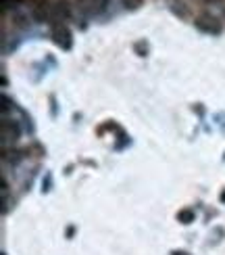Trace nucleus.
Wrapping results in <instances>:
<instances>
[{"label":"nucleus","instance_id":"nucleus-5","mask_svg":"<svg viewBox=\"0 0 225 255\" xmlns=\"http://www.w3.org/2000/svg\"><path fill=\"white\" fill-rule=\"evenodd\" d=\"M34 17L38 19V21H50V4H46V2H40L38 6H36V10H34Z\"/></svg>","mask_w":225,"mask_h":255},{"label":"nucleus","instance_id":"nucleus-8","mask_svg":"<svg viewBox=\"0 0 225 255\" xmlns=\"http://www.w3.org/2000/svg\"><path fill=\"white\" fill-rule=\"evenodd\" d=\"M123 4H125V8H138V6H140L142 4V0H123Z\"/></svg>","mask_w":225,"mask_h":255},{"label":"nucleus","instance_id":"nucleus-10","mask_svg":"<svg viewBox=\"0 0 225 255\" xmlns=\"http://www.w3.org/2000/svg\"><path fill=\"white\" fill-rule=\"evenodd\" d=\"M207 2H215V0H207Z\"/></svg>","mask_w":225,"mask_h":255},{"label":"nucleus","instance_id":"nucleus-2","mask_svg":"<svg viewBox=\"0 0 225 255\" xmlns=\"http://www.w3.org/2000/svg\"><path fill=\"white\" fill-rule=\"evenodd\" d=\"M69 17V6L65 0H59V2L50 4V21H65Z\"/></svg>","mask_w":225,"mask_h":255},{"label":"nucleus","instance_id":"nucleus-9","mask_svg":"<svg viewBox=\"0 0 225 255\" xmlns=\"http://www.w3.org/2000/svg\"><path fill=\"white\" fill-rule=\"evenodd\" d=\"M2 2H4V10H6L8 6H17L19 0H2Z\"/></svg>","mask_w":225,"mask_h":255},{"label":"nucleus","instance_id":"nucleus-7","mask_svg":"<svg viewBox=\"0 0 225 255\" xmlns=\"http://www.w3.org/2000/svg\"><path fill=\"white\" fill-rule=\"evenodd\" d=\"M179 222H184V224H190V222H194V211L192 209H184V211H179Z\"/></svg>","mask_w":225,"mask_h":255},{"label":"nucleus","instance_id":"nucleus-3","mask_svg":"<svg viewBox=\"0 0 225 255\" xmlns=\"http://www.w3.org/2000/svg\"><path fill=\"white\" fill-rule=\"evenodd\" d=\"M106 4H109V0H81V8L90 15L102 13V10L106 8Z\"/></svg>","mask_w":225,"mask_h":255},{"label":"nucleus","instance_id":"nucleus-6","mask_svg":"<svg viewBox=\"0 0 225 255\" xmlns=\"http://www.w3.org/2000/svg\"><path fill=\"white\" fill-rule=\"evenodd\" d=\"M2 136H4V140H17V128H15V124H10V128H8V122H4L2 124Z\"/></svg>","mask_w":225,"mask_h":255},{"label":"nucleus","instance_id":"nucleus-1","mask_svg":"<svg viewBox=\"0 0 225 255\" xmlns=\"http://www.w3.org/2000/svg\"><path fill=\"white\" fill-rule=\"evenodd\" d=\"M196 27L207 31V34H219L221 31V23L213 15H200L196 19Z\"/></svg>","mask_w":225,"mask_h":255},{"label":"nucleus","instance_id":"nucleus-4","mask_svg":"<svg viewBox=\"0 0 225 255\" xmlns=\"http://www.w3.org/2000/svg\"><path fill=\"white\" fill-rule=\"evenodd\" d=\"M55 42L61 48H71V34L65 27H57L55 29Z\"/></svg>","mask_w":225,"mask_h":255}]
</instances>
